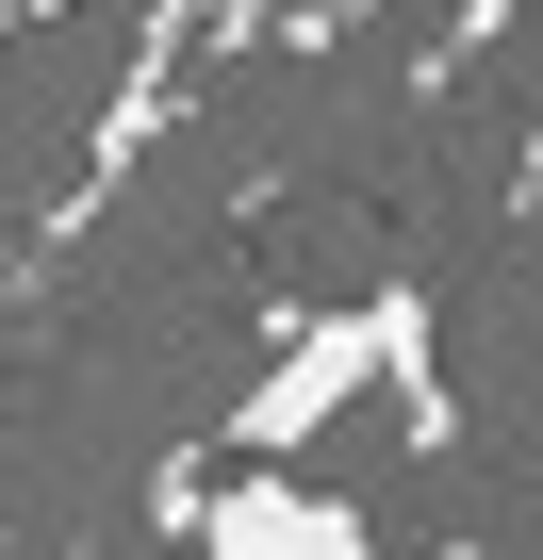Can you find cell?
Instances as JSON below:
<instances>
[{
  "label": "cell",
  "instance_id": "6da1fadb",
  "mask_svg": "<svg viewBox=\"0 0 543 560\" xmlns=\"http://www.w3.org/2000/svg\"><path fill=\"white\" fill-rule=\"evenodd\" d=\"M428 330V298H363V314H297L281 330V363H263L247 396H231V429L214 445H247V462H297L314 429H346L379 380H396V347Z\"/></svg>",
  "mask_w": 543,
  "mask_h": 560
},
{
  "label": "cell",
  "instance_id": "7a4b0ae2",
  "mask_svg": "<svg viewBox=\"0 0 543 560\" xmlns=\"http://www.w3.org/2000/svg\"><path fill=\"white\" fill-rule=\"evenodd\" d=\"M181 527H198V560H379V527H363L346 494H314L297 462H247V478L198 494Z\"/></svg>",
  "mask_w": 543,
  "mask_h": 560
},
{
  "label": "cell",
  "instance_id": "3957f363",
  "mask_svg": "<svg viewBox=\"0 0 543 560\" xmlns=\"http://www.w3.org/2000/svg\"><path fill=\"white\" fill-rule=\"evenodd\" d=\"M445 560H461V544H445Z\"/></svg>",
  "mask_w": 543,
  "mask_h": 560
}]
</instances>
